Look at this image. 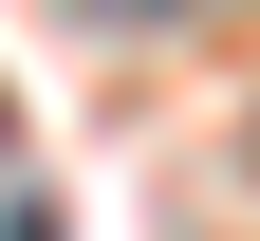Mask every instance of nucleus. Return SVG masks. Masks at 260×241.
<instances>
[{"label": "nucleus", "mask_w": 260, "mask_h": 241, "mask_svg": "<svg viewBox=\"0 0 260 241\" xmlns=\"http://www.w3.org/2000/svg\"><path fill=\"white\" fill-rule=\"evenodd\" d=\"M112 19H168V0H112Z\"/></svg>", "instance_id": "obj_1"}]
</instances>
